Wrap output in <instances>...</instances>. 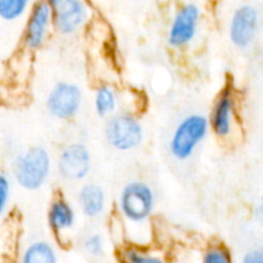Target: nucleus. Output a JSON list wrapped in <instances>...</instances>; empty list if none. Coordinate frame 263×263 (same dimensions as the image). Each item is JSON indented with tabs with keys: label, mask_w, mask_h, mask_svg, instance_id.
Here are the masks:
<instances>
[{
	"label": "nucleus",
	"mask_w": 263,
	"mask_h": 263,
	"mask_svg": "<svg viewBox=\"0 0 263 263\" xmlns=\"http://www.w3.org/2000/svg\"><path fill=\"white\" fill-rule=\"evenodd\" d=\"M77 213L72 203L64 197H57L48 210V223L55 235H64L76 225Z\"/></svg>",
	"instance_id": "ddd939ff"
},
{
	"label": "nucleus",
	"mask_w": 263,
	"mask_h": 263,
	"mask_svg": "<svg viewBox=\"0 0 263 263\" xmlns=\"http://www.w3.org/2000/svg\"><path fill=\"white\" fill-rule=\"evenodd\" d=\"M259 28V13L253 5L244 4L234 10L229 23V39L238 49H247L254 43Z\"/></svg>",
	"instance_id": "1a4fd4ad"
},
{
	"label": "nucleus",
	"mask_w": 263,
	"mask_h": 263,
	"mask_svg": "<svg viewBox=\"0 0 263 263\" xmlns=\"http://www.w3.org/2000/svg\"><path fill=\"white\" fill-rule=\"evenodd\" d=\"M76 202L82 216L90 220H95L102 217L107 210V193L99 184L86 182L77 192Z\"/></svg>",
	"instance_id": "f8f14e48"
},
{
	"label": "nucleus",
	"mask_w": 263,
	"mask_h": 263,
	"mask_svg": "<svg viewBox=\"0 0 263 263\" xmlns=\"http://www.w3.org/2000/svg\"><path fill=\"white\" fill-rule=\"evenodd\" d=\"M20 263H58L55 247L46 240L31 241L23 249Z\"/></svg>",
	"instance_id": "2eb2a0df"
},
{
	"label": "nucleus",
	"mask_w": 263,
	"mask_h": 263,
	"mask_svg": "<svg viewBox=\"0 0 263 263\" xmlns=\"http://www.w3.org/2000/svg\"><path fill=\"white\" fill-rule=\"evenodd\" d=\"M202 263H233V257L226 247L213 244L203 253Z\"/></svg>",
	"instance_id": "a211bd4d"
},
{
	"label": "nucleus",
	"mask_w": 263,
	"mask_h": 263,
	"mask_svg": "<svg viewBox=\"0 0 263 263\" xmlns=\"http://www.w3.org/2000/svg\"><path fill=\"white\" fill-rule=\"evenodd\" d=\"M120 259L122 263H166L163 257L159 254L136 246L123 247L120 251Z\"/></svg>",
	"instance_id": "dca6fc26"
},
{
	"label": "nucleus",
	"mask_w": 263,
	"mask_h": 263,
	"mask_svg": "<svg viewBox=\"0 0 263 263\" xmlns=\"http://www.w3.org/2000/svg\"><path fill=\"white\" fill-rule=\"evenodd\" d=\"M46 2H48L49 4H50L51 7L54 8V7H57V5H58L59 3H61V2H63V0H46Z\"/></svg>",
	"instance_id": "5701e85b"
},
{
	"label": "nucleus",
	"mask_w": 263,
	"mask_h": 263,
	"mask_svg": "<svg viewBox=\"0 0 263 263\" xmlns=\"http://www.w3.org/2000/svg\"><path fill=\"white\" fill-rule=\"evenodd\" d=\"M89 20V8L84 0H63L54 7V30L62 36L81 31Z\"/></svg>",
	"instance_id": "9b49d317"
},
{
	"label": "nucleus",
	"mask_w": 263,
	"mask_h": 263,
	"mask_svg": "<svg viewBox=\"0 0 263 263\" xmlns=\"http://www.w3.org/2000/svg\"><path fill=\"white\" fill-rule=\"evenodd\" d=\"M54 28V8L46 0H39L31 8L23 31V44L31 51L39 50L46 43Z\"/></svg>",
	"instance_id": "0eeeda50"
},
{
	"label": "nucleus",
	"mask_w": 263,
	"mask_h": 263,
	"mask_svg": "<svg viewBox=\"0 0 263 263\" xmlns=\"http://www.w3.org/2000/svg\"><path fill=\"white\" fill-rule=\"evenodd\" d=\"M254 216H256V220L263 226V194L254 208Z\"/></svg>",
	"instance_id": "4be33fe9"
},
{
	"label": "nucleus",
	"mask_w": 263,
	"mask_h": 263,
	"mask_svg": "<svg viewBox=\"0 0 263 263\" xmlns=\"http://www.w3.org/2000/svg\"><path fill=\"white\" fill-rule=\"evenodd\" d=\"M31 0H0V18L4 22H15L27 13Z\"/></svg>",
	"instance_id": "f3484780"
},
{
	"label": "nucleus",
	"mask_w": 263,
	"mask_h": 263,
	"mask_svg": "<svg viewBox=\"0 0 263 263\" xmlns=\"http://www.w3.org/2000/svg\"><path fill=\"white\" fill-rule=\"evenodd\" d=\"M202 12L193 3H186L177 9L172 17L167 33L168 45L174 49L189 46L195 40L199 31Z\"/></svg>",
	"instance_id": "6e6552de"
},
{
	"label": "nucleus",
	"mask_w": 263,
	"mask_h": 263,
	"mask_svg": "<svg viewBox=\"0 0 263 263\" xmlns=\"http://www.w3.org/2000/svg\"><path fill=\"white\" fill-rule=\"evenodd\" d=\"M82 247H84V251L86 252L90 257H100L104 253V238H103L99 233H91L84 239Z\"/></svg>",
	"instance_id": "6ab92c4d"
},
{
	"label": "nucleus",
	"mask_w": 263,
	"mask_h": 263,
	"mask_svg": "<svg viewBox=\"0 0 263 263\" xmlns=\"http://www.w3.org/2000/svg\"><path fill=\"white\" fill-rule=\"evenodd\" d=\"M94 110L100 118H109L118 112L120 95L115 86L108 84H100L95 87L92 97Z\"/></svg>",
	"instance_id": "4468645a"
},
{
	"label": "nucleus",
	"mask_w": 263,
	"mask_h": 263,
	"mask_svg": "<svg viewBox=\"0 0 263 263\" xmlns=\"http://www.w3.org/2000/svg\"><path fill=\"white\" fill-rule=\"evenodd\" d=\"M53 170V159L46 148L30 146L21 152L13 162V177L22 189L35 192L48 182Z\"/></svg>",
	"instance_id": "f03ea898"
},
{
	"label": "nucleus",
	"mask_w": 263,
	"mask_h": 263,
	"mask_svg": "<svg viewBox=\"0 0 263 263\" xmlns=\"http://www.w3.org/2000/svg\"><path fill=\"white\" fill-rule=\"evenodd\" d=\"M12 198V181L5 172L0 175V216L4 217Z\"/></svg>",
	"instance_id": "aec40b11"
},
{
	"label": "nucleus",
	"mask_w": 263,
	"mask_h": 263,
	"mask_svg": "<svg viewBox=\"0 0 263 263\" xmlns=\"http://www.w3.org/2000/svg\"><path fill=\"white\" fill-rule=\"evenodd\" d=\"M103 134L108 145L117 152L134 151L144 140V128L140 120L127 110H118L107 118Z\"/></svg>",
	"instance_id": "20e7f679"
},
{
	"label": "nucleus",
	"mask_w": 263,
	"mask_h": 263,
	"mask_svg": "<svg viewBox=\"0 0 263 263\" xmlns=\"http://www.w3.org/2000/svg\"><path fill=\"white\" fill-rule=\"evenodd\" d=\"M57 171L63 180L79 182L86 179L91 171V153L86 144L73 141L61 149L57 157Z\"/></svg>",
	"instance_id": "423d86ee"
},
{
	"label": "nucleus",
	"mask_w": 263,
	"mask_h": 263,
	"mask_svg": "<svg viewBox=\"0 0 263 263\" xmlns=\"http://www.w3.org/2000/svg\"><path fill=\"white\" fill-rule=\"evenodd\" d=\"M211 131L220 139H229L236 126V100L234 90L225 87L216 98L210 115Z\"/></svg>",
	"instance_id": "9d476101"
},
{
	"label": "nucleus",
	"mask_w": 263,
	"mask_h": 263,
	"mask_svg": "<svg viewBox=\"0 0 263 263\" xmlns=\"http://www.w3.org/2000/svg\"><path fill=\"white\" fill-rule=\"evenodd\" d=\"M156 210V193L141 180H133L121 189L117 198V211L121 218L134 228L146 226Z\"/></svg>",
	"instance_id": "f257e3e1"
},
{
	"label": "nucleus",
	"mask_w": 263,
	"mask_h": 263,
	"mask_svg": "<svg viewBox=\"0 0 263 263\" xmlns=\"http://www.w3.org/2000/svg\"><path fill=\"white\" fill-rule=\"evenodd\" d=\"M211 131L210 117L200 113H190L179 121L168 140L172 158L185 162L192 158Z\"/></svg>",
	"instance_id": "7ed1b4c3"
},
{
	"label": "nucleus",
	"mask_w": 263,
	"mask_h": 263,
	"mask_svg": "<svg viewBox=\"0 0 263 263\" xmlns=\"http://www.w3.org/2000/svg\"><path fill=\"white\" fill-rule=\"evenodd\" d=\"M241 263H263V247L247 252L241 258Z\"/></svg>",
	"instance_id": "412c9836"
},
{
	"label": "nucleus",
	"mask_w": 263,
	"mask_h": 263,
	"mask_svg": "<svg viewBox=\"0 0 263 263\" xmlns=\"http://www.w3.org/2000/svg\"><path fill=\"white\" fill-rule=\"evenodd\" d=\"M49 115L59 121H71L79 116L84 104L81 87L71 81H61L54 85L46 97Z\"/></svg>",
	"instance_id": "39448f33"
}]
</instances>
